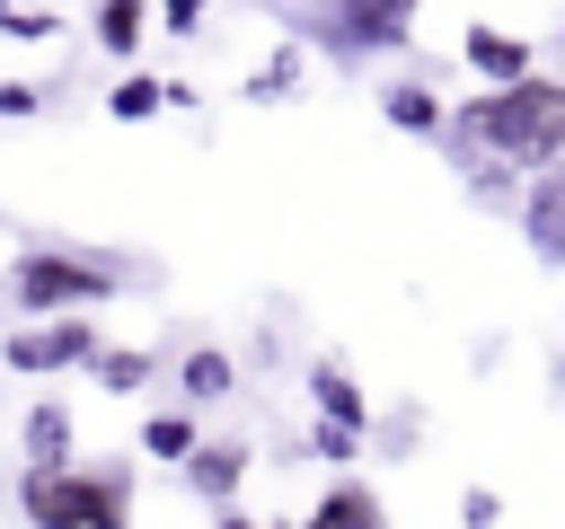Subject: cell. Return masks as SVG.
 Instances as JSON below:
<instances>
[{"label":"cell","mask_w":565,"mask_h":529,"mask_svg":"<svg viewBox=\"0 0 565 529\" xmlns=\"http://www.w3.org/2000/svg\"><path fill=\"white\" fill-rule=\"evenodd\" d=\"M450 150L459 159H512V168H556L565 159V71H530L503 88H477L450 115Z\"/></svg>","instance_id":"obj_1"},{"label":"cell","mask_w":565,"mask_h":529,"mask_svg":"<svg viewBox=\"0 0 565 529\" xmlns=\"http://www.w3.org/2000/svg\"><path fill=\"white\" fill-rule=\"evenodd\" d=\"M124 291V264L115 256H88V247H18L9 273H0V300L18 317H71V309H97Z\"/></svg>","instance_id":"obj_2"},{"label":"cell","mask_w":565,"mask_h":529,"mask_svg":"<svg viewBox=\"0 0 565 529\" xmlns=\"http://www.w3.org/2000/svg\"><path fill=\"white\" fill-rule=\"evenodd\" d=\"M26 529H132V476L124 467H26L18 476Z\"/></svg>","instance_id":"obj_3"},{"label":"cell","mask_w":565,"mask_h":529,"mask_svg":"<svg viewBox=\"0 0 565 529\" xmlns=\"http://www.w3.org/2000/svg\"><path fill=\"white\" fill-rule=\"evenodd\" d=\"M415 18H424V0H327V18H318V44L353 71V62H380V53H397L406 35H415Z\"/></svg>","instance_id":"obj_4"},{"label":"cell","mask_w":565,"mask_h":529,"mask_svg":"<svg viewBox=\"0 0 565 529\" xmlns=\"http://www.w3.org/2000/svg\"><path fill=\"white\" fill-rule=\"evenodd\" d=\"M97 353H106V344H97L88 309H71V317H26V326L0 344V361H9V370H35V379H44V370H88Z\"/></svg>","instance_id":"obj_5"},{"label":"cell","mask_w":565,"mask_h":529,"mask_svg":"<svg viewBox=\"0 0 565 529\" xmlns=\"http://www.w3.org/2000/svg\"><path fill=\"white\" fill-rule=\"evenodd\" d=\"M459 62H468L486 88H503V79H530V71H539L530 35H512V26H494V18H477V26L459 35Z\"/></svg>","instance_id":"obj_6"},{"label":"cell","mask_w":565,"mask_h":529,"mask_svg":"<svg viewBox=\"0 0 565 529\" xmlns=\"http://www.w3.org/2000/svg\"><path fill=\"white\" fill-rule=\"evenodd\" d=\"M521 238H530L539 264H565V159L530 176V194H521Z\"/></svg>","instance_id":"obj_7"},{"label":"cell","mask_w":565,"mask_h":529,"mask_svg":"<svg viewBox=\"0 0 565 529\" xmlns=\"http://www.w3.org/2000/svg\"><path fill=\"white\" fill-rule=\"evenodd\" d=\"M300 529H388V503H380V494H371V485L344 467V476H335V485L309 503V520H300Z\"/></svg>","instance_id":"obj_8"},{"label":"cell","mask_w":565,"mask_h":529,"mask_svg":"<svg viewBox=\"0 0 565 529\" xmlns=\"http://www.w3.org/2000/svg\"><path fill=\"white\" fill-rule=\"evenodd\" d=\"M185 485H194L212 511H230V494L247 485V441H203V450L185 458Z\"/></svg>","instance_id":"obj_9"},{"label":"cell","mask_w":565,"mask_h":529,"mask_svg":"<svg viewBox=\"0 0 565 529\" xmlns=\"http://www.w3.org/2000/svg\"><path fill=\"white\" fill-rule=\"evenodd\" d=\"M380 115H388L397 132H415V141H450V106H441L424 79H397V88H380Z\"/></svg>","instance_id":"obj_10"},{"label":"cell","mask_w":565,"mask_h":529,"mask_svg":"<svg viewBox=\"0 0 565 529\" xmlns=\"http://www.w3.org/2000/svg\"><path fill=\"white\" fill-rule=\"evenodd\" d=\"M309 397H318V414H327V423L371 432V397H362V379H353L344 361H309Z\"/></svg>","instance_id":"obj_11"},{"label":"cell","mask_w":565,"mask_h":529,"mask_svg":"<svg viewBox=\"0 0 565 529\" xmlns=\"http://www.w3.org/2000/svg\"><path fill=\"white\" fill-rule=\"evenodd\" d=\"M168 106H177V79H150V71H132V79L106 88V115H115V123H150V115H168Z\"/></svg>","instance_id":"obj_12"},{"label":"cell","mask_w":565,"mask_h":529,"mask_svg":"<svg viewBox=\"0 0 565 529\" xmlns=\"http://www.w3.org/2000/svg\"><path fill=\"white\" fill-rule=\"evenodd\" d=\"M300 71H309V62H300V44L282 35V44H274V53L247 71V97H256V106H282V97H300Z\"/></svg>","instance_id":"obj_13"},{"label":"cell","mask_w":565,"mask_h":529,"mask_svg":"<svg viewBox=\"0 0 565 529\" xmlns=\"http://www.w3.org/2000/svg\"><path fill=\"white\" fill-rule=\"evenodd\" d=\"M26 467H71V406H35L26 414Z\"/></svg>","instance_id":"obj_14"},{"label":"cell","mask_w":565,"mask_h":529,"mask_svg":"<svg viewBox=\"0 0 565 529\" xmlns=\"http://www.w3.org/2000/svg\"><path fill=\"white\" fill-rule=\"evenodd\" d=\"M159 18V0H97V44L106 53H141V26Z\"/></svg>","instance_id":"obj_15"},{"label":"cell","mask_w":565,"mask_h":529,"mask_svg":"<svg viewBox=\"0 0 565 529\" xmlns=\"http://www.w3.org/2000/svg\"><path fill=\"white\" fill-rule=\"evenodd\" d=\"M88 370H97V388H106V397H132V388H150V379H159V361H150V353H132V344H106Z\"/></svg>","instance_id":"obj_16"},{"label":"cell","mask_w":565,"mask_h":529,"mask_svg":"<svg viewBox=\"0 0 565 529\" xmlns=\"http://www.w3.org/2000/svg\"><path fill=\"white\" fill-rule=\"evenodd\" d=\"M141 450H150L159 467H185V458L203 450V432H194V414H150V423H141Z\"/></svg>","instance_id":"obj_17"},{"label":"cell","mask_w":565,"mask_h":529,"mask_svg":"<svg viewBox=\"0 0 565 529\" xmlns=\"http://www.w3.org/2000/svg\"><path fill=\"white\" fill-rule=\"evenodd\" d=\"M177 379H185V397L203 406V397H230V379H238V370H230V353H221V344H194Z\"/></svg>","instance_id":"obj_18"},{"label":"cell","mask_w":565,"mask_h":529,"mask_svg":"<svg viewBox=\"0 0 565 529\" xmlns=\"http://www.w3.org/2000/svg\"><path fill=\"white\" fill-rule=\"evenodd\" d=\"M309 450H318L327 467H353V450H362V432H353V423H327V414H318V423H309Z\"/></svg>","instance_id":"obj_19"},{"label":"cell","mask_w":565,"mask_h":529,"mask_svg":"<svg viewBox=\"0 0 565 529\" xmlns=\"http://www.w3.org/2000/svg\"><path fill=\"white\" fill-rule=\"evenodd\" d=\"M494 520H503V494L468 485V494H459V529H494Z\"/></svg>","instance_id":"obj_20"},{"label":"cell","mask_w":565,"mask_h":529,"mask_svg":"<svg viewBox=\"0 0 565 529\" xmlns=\"http://www.w3.org/2000/svg\"><path fill=\"white\" fill-rule=\"evenodd\" d=\"M0 35H18V44H44V35H53V9H9V18H0Z\"/></svg>","instance_id":"obj_21"},{"label":"cell","mask_w":565,"mask_h":529,"mask_svg":"<svg viewBox=\"0 0 565 529\" xmlns=\"http://www.w3.org/2000/svg\"><path fill=\"white\" fill-rule=\"evenodd\" d=\"M0 115L18 123V115H44V88L35 79H0Z\"/></svg>","instance_id":"obj_22"},{"label":"cell","mask_w":565,"mask_h":529,"mask_svg":"<svg viewBox=\"0 0 565 529\" xmlns=\"http://www.w3.org/2000/svg\"><path fill=\"white\" fill-rule=\"evenodd\" d=\"M203 9H212V0H159V26H168V35H194Z\"/></svg>","instance_id":"obj_23"},{"label":"cell","mask_w":565,"mask_h":529,"mask_svg":"<svg viewBox=\"0 0 565 529\" xmlns=\"http://www.w3.org/2000/svg\"><path fill=\"white\" fill-rule=\"evenodd\" d=\"M212 529H256V520H247V511H221V520H212Z\"/></svg>","instance_id":"obj_24"},{"label":"cell","mask_w":565,"mask_h":529,"mask_svg":"<svg viewBox=\"0 0 565 529\" xmlns=\"http://www.w3.org/2000/svg\"><path fill=\"white\" fill-rule=\"evenodd\" d=\"M556 53H565V44H556Z\"/></svg>","instance_id":"obj_25"}]
</instances>
